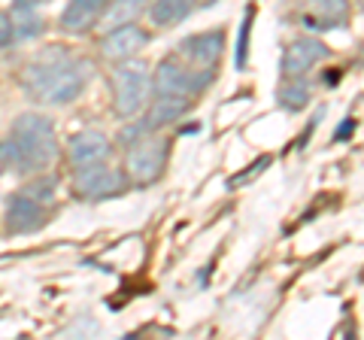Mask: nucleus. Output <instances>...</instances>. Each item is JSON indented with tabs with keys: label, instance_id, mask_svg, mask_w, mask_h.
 <instances>
[{
	"label": "nucleus",
	"instance_id": "nucleus-1",
	"mask_svg": "<svg viewBox=\"0 0 364 340\" xmlns=\"http://www.w3.org/2000/svg\"><path fill=\"white\" fill-rule=\"evenodd\" d=\"M91 79V64L76 58L61 46L40 52L25 70H21V92L33 104L67 107L85 92Z\"/></svg>",
	"mask_w": 364,
	"mask_h": 340
},
{
	"label": "nucleus",
	"instance_id": "nucleus-2",
	"mask_svg": "<svg viewBox=\"0 0 364 340\" xmlns=\"http://www.w3.org/2000/svg\"><path fill=\"white\" fill-rule=\"evenodd\" d=\"M58 158V134L49 116L25 112L13 122L9 137L0 140V164L16 174H43Z\"/></svg>",
	"mask_w": 364,
	"mask_h": 340
},
{
	"label": "nucleus",
	"instance_id": "nucleus-3",
	"mask_svg": "<svg viewBox=\"0 0 364 340\" xmlns=\"http://www.w3.org/2000/svg\"><path fill=\"white\" fill-rule=\"evenodd\" d=\"M112 83V110L119 119H136L152 97V67L146 61L124 58L109 76Z\"/></svg>",
	"mask_w": 364,
	"mask_h": 340
},
{
	"label": "nucleus",
	"instance_id": "nucleus-4",
	"mask_svg": "<svg viewBox=\"0 0 364 340\" xmlns=\"http://www.w3.org/2000/svg\"><path fill=\"white\" fill-rule=\"evenodd\" d=\"M124 152H128L124 155V176H128V183L146 188V186H155L164 176V167L170 161V140L158 137L152 131L134 146H128Z\"/></svg>",
	"mask_w": 364,
	"mask_h": 340
},
{
	"label": "nucleus",
	"instance_id": "nucleus-5",
	"mask_svg": "<svg viewBox=\"0 0 364 340\" xmlns=\"http://www.w3.org/2000/svg\"><path fill=\"white\" fill-rule=\"evenodd\" d=\"M213 79H215V70H200V67L186 64L179 55H170L152 73V95H173V97L195 100Z\"/></svg>",
	"mask_w": 364,
	"mask_h": 340
},
{
	"label": "nucleus",
	"instance_id": "nucleus-6",
	"mask_svg": "<svg viewBox=\"0 0 364 340\" xmlns=\"http://www.w3.org/2000/svg\"><path fill=\"white\" fill-rule=\"evenodd\" d=\"M124 188H128V176H124V170L112 167L109 158L73 167V195L82 201H107L122 195Z\"/></svg>",
	"mask_w": 364,
	"mask_h": 340
},
{
	"label": "nucleus",
	"instance_id": "nucleus-7",
	"mask_svg": "<svg viewBox=\"0 0 364 340\" xmlns=\"http://www.w3.org/2000/svg\"><path fill=\"white\" fill-rule=\"evenodd\" d=\"M176 55L191 67H200V70H215L225 55V31H200L191 33L179 43Z\"/></svg>",
	"mask_w": 364,
	"mask_h": 340
},
{
	"label": "nucleus",
	"instance_id": "nucleus-8",
	"mask_svg": "<svg viewBox=\"0 0 364 340\" xmlns=\"http://www.w3.org/2000/svg\"><path fill=\"white\" fill-rule=\"evenodd\" d=\"M328 58V46L316 37H298L286 46V55H282V76L286 79H298L306 76V70H313L318 61Z\"/></svg>",
	"mask_w": 364,
	"mask_h": 340
},
{
	"label": "nucleus",
	"instance_id": "nucleus-9",
	"mask_svg": "<svg viewBox=\"0 0 364 340\" xmlns=\"http://www.w3.org/2000/svg\"><path fill=\"white\" fill-rule=\"evenodd\" d=\"M149 46V31H143L140 25H122V28H112L107 31V37L100 40V55L107 61H124V58H134L140 49Z\"/></svg>",
	"mask_w": 364,
	"mask_h": 340
},
{
	"label": "nucleus",
	"instance_id": "nucleus-10",
	"mask_svg": "<svg viewBox=\"0 0 364 340\" xmlns=\"http://www.w3.org/2000/svg\"><path fill=\"white\" fill-rule=\"evenodd\" d=\"M109 0H67V6L61 9L58 25L64 33H73V37H82V33L95 31L100 25V16H104Z\"/></svg>",
	"mask_w": 364,
	"mask_h": 340
},
{
	"label": "nucleus",
	"instance_id": "nucleus-11",
	"mask_svg": "<svg viewBox=\"0 0 364 340\" xmlns=\"http://www.w3.org/2000/svg\"><path fill=\"white\" fill-rule=\"evenodd\" d=\"M112 152V143L104 131H79L67 143V161L70 167H82V164H95V161H107Z\"/></svg>",
	"mask_w": 364,
	"mask_h": 340
},
{
	"label": "nucleus",
	"instance_id": "nucleus-12",
	"mask_svg": "<svg viewBox=\"0 0 364 340\" xmlns=\"http://www.w3.org/2000/svg\"><path fill=\"white\" fill-rule=\"evenodd\" d=\"M46 219H49V216H46V207H43L40 201L28 198L25 191L16 195V198H9V203H6L4 222H6V231L9 234H31V231L43 228Z\"/></svg>",
	"mask_w": 364,
	"mask_h": 340
},
{
	"label": "nucleus",
	"instance_id": "nucleus-13",
	"mask_svg": "<svg viewBox=\"0 0 364 340\" xmlns=\"http://www.w3.org/2000/svg\"><path fill=\"white\" fill-rule=\"evenodd\" d=\"M191 104H195L191 97L152 95V97H149V104H146V110H143V122H146V128H149V131H161V128H167V124L179 122V119L191 110Z\"/></svg>",
	"mask_w": 364,
	"mask_h": 340
},
{
	"label": "nucleus",
	"instance_id": "nucleus-14",
	"mask_svg": "<svg viewBox=\"0 0 364 340\" xmlns=\"http://www.w3.org/2000/svg\"><path fill=\"white\" fill-rule=\"evenodd\" d=\"M349 21V0H313L304 13V25L313 31H337Z\"/></svg>",
	"mask_w": 364,
	"mask_h": 340
},
{
	"label": "nucleus",
	"instance_id": "nucleus-15",
	"mask_svg": "<svg viewBox=\"0 0 364 340\" xmlns=\"http://www.w3.org/2000/svg\"><path fill=\"white\" fill-rule=\"evenodd\" d=\"M198 9V0H155L149 6V18L155 28H173L186 21Z\"/></svg>",
	"mask_w": 364,
	"mask_h": 340
},
{
	"label": "nucleus",
	"instance_id": "nucleus-16",
	"mask_svg": "<svg viewBox=\"0 0 364 340\" xmlns=\"http://www.w3.org/2000/svg\"><path fill=\"white\" fill-rule=\"evenodd\" d=\"M146 9H149V0H109L104 16H100V25L107 31L122 28V25H134Z\"/></svg>",
	"mask_w": 364,
	"mask_h": 340
},
{
	"label": "nucleus",
	"instance_id": "nucleus-17",
	"mask_svg": "<svg viewBox=\"0 0 364 340\" xmlns=\"http://www.w3.org/2000/svg\"><path fill=\"white\" fill-rule=\"evenodd\" d=\"M13 28H16V37L21 40H33L43 33V18L37 13V6H25V4H16L13 6Z\"/></svg>",
	"mask_w": 364,
	"mask_h": 340
},
{
	"label": "nucleus",
	"instance_id": "nucleus-18",
	"mask_svg": "<svg viewBox=\"0 0 364 340\" xmlns=\"http://www.w3.org/2000/svg\"><path fill=\"white\" fill-rule=\"evenodd\" d=\"M277 104L282 110H289V112H298V110H304L306 104H310V85L304 83V76L286 79V85L277 92Z\"/></svg>",
	"mask_w": 364,
	"mask_h": 340
},
{
	"label": "nucleus",
	"instance_id": "nucleus-19",
	"mask_svg": "<svg viewBox=\"0 0 364 340\" xmlns=\"http://www.w3.org/2000/svg\"><path fill=\"white\" fill-rule=\"evenodd\" d=\"M55 188H58V179H55V176H40V174H37V179H33V183H28L21 191H25L28 198L40 201V203H49V201L55 198Z\"/></svg>",
	"mask_w": 364,
	"mask_h": 340
},
{
	"label": "nucleus",
	"instance_id": "nucleus-20",
	"mask_svg": "<svg viewBox=\"0 0 364 340\" xmlns=\"http://www.w3.org/2000/svg\"><path fill=\"white\" fill-rule=\"evenodd\" d=\"M252 16L255 9L249 6L246 16H243V25H240V37H237V55H234V67L237 70H246V58H249V31H252Z\"/></svg>",
	"mask_w": 364,
	"mask_h": 340
},
{
	"label": "nucleus",
	"instance_id": "nucleus-21",
	"mask_svg": "<svg viewBox=\"0 0 364 340\" xmlns=\"http://www.w3.org/2000/svg\"><path fill=\"white\" fill-rule=\"evenodd\" d=\"M16 40V28H13V16L9 13H0V52L13 46Z\"/></svg>",
	"mask_w": 364,
	"mask_h": 340
},
{
	"label": "nucleus",
	"instance_id": "nucleus-22",
	"mask_svg": "<svg viewBox=\"0 0 364 340\" xmlns=\"http://www.w3.org/2000/svg\"><path fill=\"white\" fill-rule=\"evenodd\" d=\"M352 131H355V122H352V119H346L343 124H340V131L334 134V140H337V143H340V140H346V137H349V134H352Z\"/></svg>",
	"mask_w": 364,
	"mask_h": 340
},
{
	"label": "nucleus",
	"instance_id": "nucleus-23",
	"mask_svg": "<svg viewBox=\"0 0 364 340\" xmlns=\"http://www.w3.org/2000/svg\"><path fill=\"white\" fill-rule=\"evenodd\" d=\"M264 164H270V158H258V164H252V167H255V170H261V167H264ZM243 176H246V174H240V176H237V179H234V183H240V179H243Z\"/></svg>",
	"mask_w": 364,
	"mask_h": 340
},
{
	"label": "nucleus",
	"instance_id": "nucleus-24",
	"mask_svg": "<svg viewBox=\"0 0 364 340\" xmlns=\"http://www.w3.org/2000/svg\"><path fill=\"white\" fill-rule=\"evenodd\" d=\"M16 4H25V6H40V4H46V0H16Z\"/></svg>",
	"mask_w": 364,
	"mask_h": 340
},
{
	"label": "nucleus",
	"instance_id": "nucleus-25",
	"mask_svg": "<svg viewBox=\"0 0 364 340\" xmlns=\"http://www.w3.org/2000/svg\"><path fill=\"white\" fill-rule=\"evenodd\" d=\"M200 4H203V6H213V4H215V0H200Z\"/></svg>",
	"mask_w": 364,
	"mask_h": 340
},
{
	"label": "nucleus",
	"instance_id": "nucleus-26",
	"mask_svg": "<svg viewBox=\"0 0 364 340\" xmlns=\"http://www.w3.org/2000/svg\"><path fill=\"white\" fill-rule=\"evenodd\" d=\"M355 4H361V0H355Z\"/></svg>",
	"mask_w": 364,
	"mask_h": 340
}]
</instances>
